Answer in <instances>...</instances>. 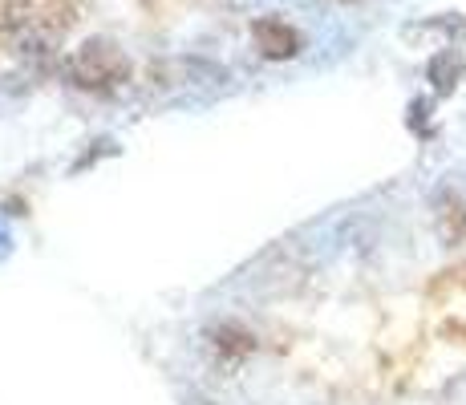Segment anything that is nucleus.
<instances>
[{
  "instance_id": "2",
  "label": "nucleus",
  "mask_w": 466,
  "mask_h": 405,
  "mask_svg": "<svg viewBox=\"0 0 466 405\" xmlns=\"http://www.w3.org/2000/svg\"><path fill=\"white\" fill-rule=\"evenodd\" d=\"M459 69H462V61L454 57V53H442V57H434V66H430V77L438 81V89H454V77H459Z\"/></svg>"
},
{
  "instance_id": "1",
  "label": "nucleus",
  "mask_w": 466,
  "mask_h": 405,
  "mask_svg": "<svg viewBox=\"0 0 466 405\" xmlns=\"http://www.w3.org/2000/svg\"><path fill=\"white\" fill-rule=\"evenodd\" d=\"M256 37H259V49H264L268 57H292V53H297V45H300V37L284 21H259L256 25Z\"/></svg>"
}]
</instances>
